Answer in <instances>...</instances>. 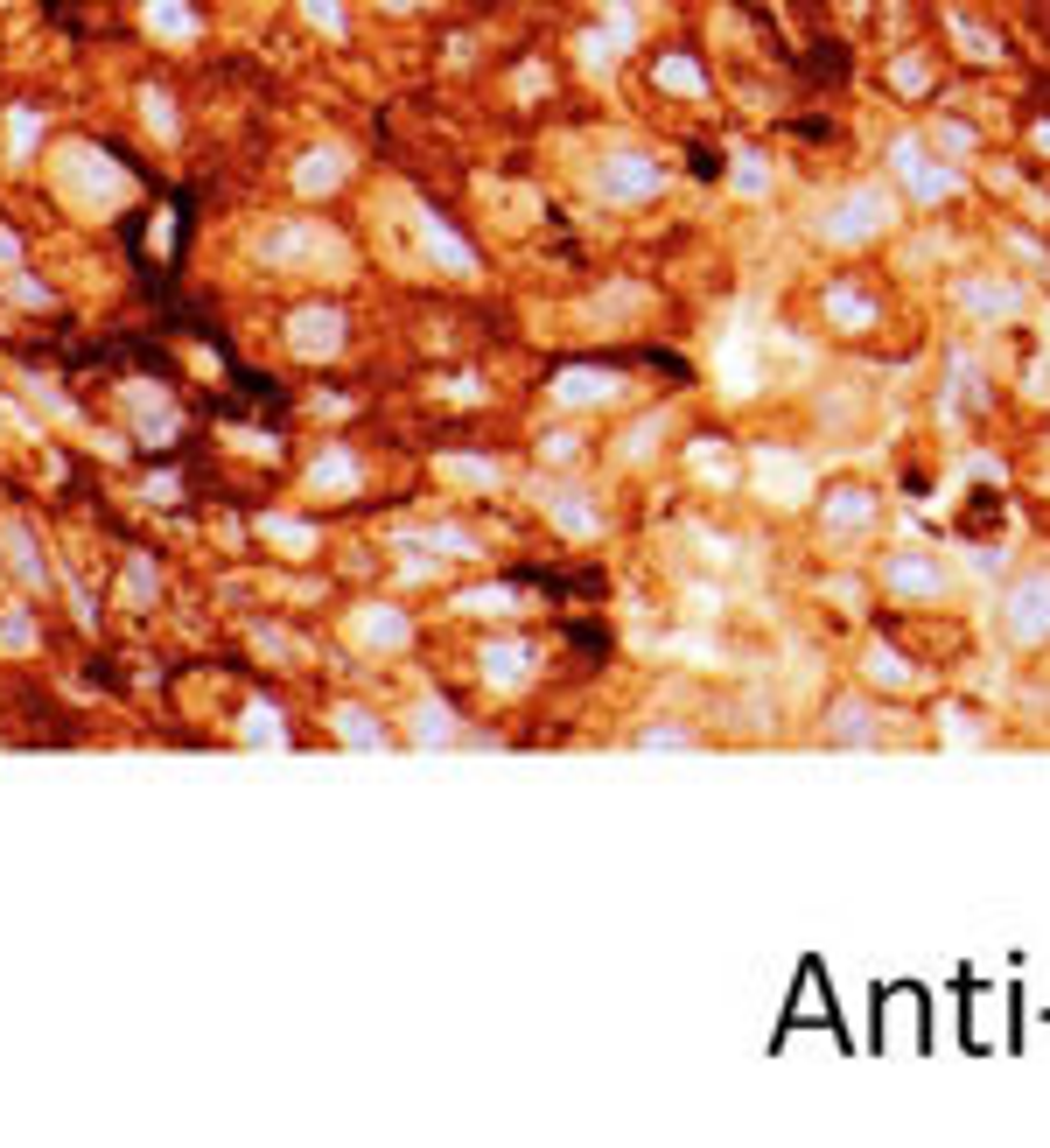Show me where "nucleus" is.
Returning <instances> with one entry per match:
<instances>
[{
    "label": "nucleus",
    "mask_w": 1050,
    "mask_h": 1148,
    "mask_svg": "<svg viewBox=\"0 0 1050 1148\" xmlns=\"http://www.w3.org/2000/svg\"><path fill=\"white\" fill-rule=\"evenodd\" d=\"M1044 148H1050V126H1044Z\"/></svg>",
    "instance_id": "nucleus-4"
},
{
    "label": "nucleus",
    "mask_w": 1050,
    "mask_h": 1148,
    "mask_svg": "<svg viewBox=\"0 0 1050 1148\" xmlns=\"http://www.w3.org/2000/svg\"><path fill=\"white\" fill-rule=\"evenodd\" d=\"M896 168H903V175H910V183H918V190H925V197H938V190H945V168H925V155H918V148H910V141H903V148H896Z\"/></svg>",
    "instance_id": "nucleus-1"
},
{
    "label": "nucleus",
    "mask_w": 1050,
    "mask_h": 1148,
    "mask_svg": "<svg viewBox=\"0 0 1050 1148\" xmlns=\"http://www.w3.org/2000/svg\"><path fill=\"white\" fill-rule=\"evenodd\" d=\"M602 183H610V190H652V183H659V168H652V161H617Z\"/></svg>",
    "instance_id": "nucleus-2"
},
{
    "label": "nucleus",
    "mask_w": 1050,
    "mask_h": 1148,
    "mask_svg": "<svg viewBox=\"0 0 1050 1148\" xmlns=\"http://www.w3.org/2000/svg\"><path fill=\"white\" fill-rule=\"evenodd\" d=\"M659 78H665V84H679V91H694V84H700V78H694V64H679V56H672V64H659Z\"/></svg>",
    "instance_id": "nucleus-3"
}]
</instances>
